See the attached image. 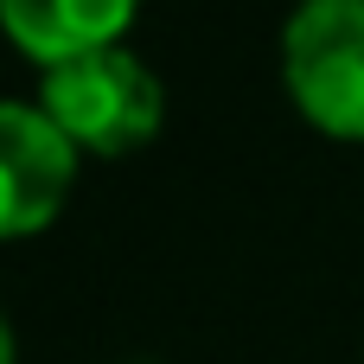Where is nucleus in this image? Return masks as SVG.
Segmentation results:
<instances>
[{"instance_id":"1","label":"nucleus","mask_w":364,"mask_h":364,"mask_svg":"<svg viewBox=\"0 0 364 364\" xmlns=\"http://www.w3.org/2000/svg\"><path fill=\"white\" fill-rule=\"evenodd\" d=\"M38 109L64 128V141L77 154H102V160L147 147L160 134V122H166L160 77L122 45L70 58V64H51Z\"/></svg>"},{"instance_id":"2","label":"nucleus","mask_w":364,"mask_h":364,"mask_svg":"<svg viewBox=\"0 0 364 364\" xmlns=\"http://www.w3.org/2000/svg\"><path fill=\"white\" fill-rule=\"evenodd\" d=\"M282 83L314 128L364 141V0H301L288 13Z\"/></svg>"},{"instance_id":"3","label":"nucleus","mask_w":364,"mask_h":364,"mask_svg":"<svg viewBox=\"0 0 364 364\" xmlns=\"http://www.w3.org/2000/svg\"><path fill=\"white\" fill-rule=\"evenodd\" d=\"M77 179V147L38 102H0V237L45 230Z\"/></svg>"},{"instance_id":"4","label":"nucleus","mask_w":364,"mask_h":364,"mask_svg":"<svg viewBox=\"0 0 364 364\" xmlns=\"http://www.w3.org/2000/svg\"><path fill=\"white\" fill-rule=\"evenodd\" d=\"M134 13H141V0H0L6 38L26 58H38L45 70L90 58V51H109Z\"/></svg>"},{"instance_id":"5","label":"nucleus","mask_w":364,"mask_h":364,"mask_svg":"<svg viewBox=\"0 0 364 364\" xmlns=\"http://www.w3.org/2000/svg\"><path fill=\"white\" fill-rule=\"evenodd\" d=\"M0 364H13V333H6V314H0Z\"/></svg>"}]
</instances>
